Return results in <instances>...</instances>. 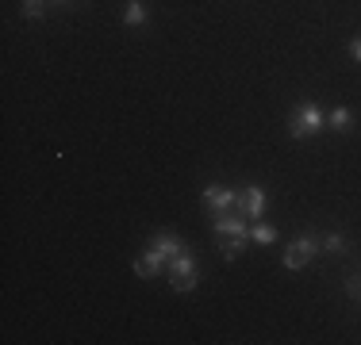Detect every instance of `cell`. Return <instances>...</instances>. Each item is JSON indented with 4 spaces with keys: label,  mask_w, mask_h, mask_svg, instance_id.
<instances>
[{
    "label": "cell",
    "mask_w": 361,
    "mask_h": 345,
    "mask_svg": "<svg viewBox=\"0 0 361 345\" xmlns=\"http://www.w3.org/2000/svg\"><path fill=\"white\" fill-rule=\"evenodd\" d=\"M288 138H312V134H319V131H326V111L319 108L315 100H304V104H296V108L288 111Z\"/></svg>",
    "instance_id": "1"
},
{
    "label": "cell",
    "mask_w": 361,
    "mask_h": 345,
    "mask_svg": "<svg viewBox=\"0 0 361 345\" xmlns=\"http://www.w3.org/2000/svg\"><path fill=\"white\" fill-rule=\"evenodd\" d=\"M319 234H312V230H307V234H296L285 246V257H281V261H285V269L288 272H300V269H307V265L315 261V253H319Z\"/></svg>",
    "instance_id": "2"
},
{
    "label": "cell",
    "mask_w": 361,
    "mask_h": 345,
    "mask_svg": "<svg viewBox=\"0 0 361 345\" xmlns=\"http://www.w3.org/2000/svg\"><path fill=\"white\" fill-rule=\"evenodd\" d=\"M169 288L173 291H192L200 284V269H196V257L192 249H180L177 257H169Z\"/></svg>",
    "instance_id": "3"
},
{
    "label": "cell",
    "mask_w": 361,
    "mask_h": 345,
    "mask_svg": "<svg viewBox=\"0 0 361 345\" xmlns=\"http://www.w3.org/2000/svg\"><path fill=\"white\" fill-rule=\"evenodd\" d=\"M238 200H243V192H235V188H223V184H208V188L200 192V203L208 207L212 215L238 211Z\"/></svg>",
    "instance_id": "4"
},
{
    "label": "cell",
    "mask_w": 361,
    "mask_h": 345,
    "mask_svg": "<svg viewBox=\"0 0 361 345\" xmlns=\"http://www.w3.org/2000/svg\"><path fill=\"white\" fill-rule=\"evenodd\" d=\"M246 215L243 211H227V215H216V219H212V230H216L219 238H250V227H246Z\"/></svg>",
    "instance_id": "5"
},
{
    "label": "cell",
    "mask_w": 361,
    "mask_h": 345,
    "mask_svg": "<svg viewBox=\"0 0 361 345\" xmlns=\"http://www.w3.org/2000/svg\"><path fill=\"white\" fill-rule=\"evenodd\" d=\"M265 207H269L265 188H262V184H246V188H243V200H238V211H243L250 222H257V219L265 215Z\"/></svg>",
    "instance_id": "6"
},
{
    "label": "cell",
    "mask_w": 361,
    "mask_h": 345,
    "mask_svg": "<svg viewBox=\"0 0 361 345\" xmlns=\"http://www.w3.org/2000/svg\"><path fill=\"white\" fill-rule=\"evenodd\" d=\"M169 269V257L161 253V249H146L142 257H135V276H142V280H154L158 272H166Z\"/></svg>",
    "instance_id": "7"
},
{
    "label": "cell",
    "mask_w": 361,
    "mask_h": 345,
    "mask_svg": "<svg viewBox=\"0 0 361 345\" xmlns=\"http://www.w3.org/2000/svg\"><path fill=\"white\" fill-rule=\"evenodd\" d=\"M146 23H150V4H146V0H127L123 27H146Z\"/></svg>",
    "instance_id": "8"
},
{
    "label": "cell",
    "mask_w": 361,
    "mask_h": 345,
    "mask_svg": "<svg viewBox=\"0 0 361 345\" xmlns=\"http://www.w3.org/2000/svg\"><path fill=\"white\" fill-rule=\"evenodd\" d=\"M150 246H154V249H161L166 257H177L180 249H185V242H180V238L173 234V230H158V234L150 238Z\"/></svg>",
    "instance_id": "9"
},
{
    "label": "cell",
    "mask_w": 361,
    "mask_h": 345,
    "mask_svg": "<svg viewBox=\"0 0 361 345\" xmlns=\"http://www.w3.org/2000/svg\"><path fill=\"white\" fill-rule=\"evenodd\" d=\"M326 127H331L334 134H346V131H354V111H350V108H334L331 115H326Z\"/></svg>",
    "instance_id": "10"
},
{
    "label": "cell",
    "mask_w": 361,
    "mask_h": 345,
    "mask_svg": "<svg viewBox=\"0 0 361 345\" xmlns=\"http://www.w3.org/2000/svg\"><path fill=\"white\" fill-rule=\"evenodd\" d=\"M246 253V238H223L219 242V257L223 261H238Z\"/></svg>",
    "instance_id": "11"
},
{
    "label": "cell",
    "mask_w": 361,
    "mask_h": 345,
    "mask_svg": "<svg viewBox=\"0 0 361 345\" xmlns=\"http://www.w3.org/2000/svg\"><path fill=\"white\" fill-rule=\"evenodd\" d=\"M250 238L257 242V246H273V242H277V227H273V222H262V219H257L254 227H250Z\"/></svg>",
    "instance_id": "12"
},
{
    "label": "cell",
    "mask_w": 361,
    "mask_h": 345,
    "mask_svg": "<svg viewBox=\"0 0 361 345\" xmlns=\"http://www.w3.org/2000/svg\"><path fill=\"white\" fill-rule=\"evenodd\" d=\"M319 246L326 249V253H346V238H342L338 230H326V234H319Z\"/></svg>",
    "instance_id": "13"
},
{
    "label": "cell",
    "mask_w": 361,
    "mask_h": 345,
    "mask_svg": "<svg viewBox=\"0 0 361 345\" xmlns=\"http://www.w3.org/2000/svg\"><path fill=\"white\" fill-rule=\"evenodd\" d=\"M20 12H23V20H42L47 0H20Z\"/></svg>",
    "instance_id": "14"
},
{
    "label": "cell",
    "mask_w": 361,
    "mask_h": 345,
    "mask_svg": "<svg viewBox=\"0 0 361 345\" xmlns=\"http://www.w3.org/2000/svg\"><path fill=\"white\" fill-rule=\"evenodd\" d=\"M346 296L354 299V303H361V272H354V276H346Z\"/></svg>",
    "instance_id": "15"
},
{
    "label": "cell",
    "mask_w": 361,
    "mask_h": 345,
    "mask_svg": "<svg viewBox=\"0 0 361 345\" xmlns=\"http://www.w3.org/2000/svg\"><path fill=\"white\" fill-rule=\"evenodd\" d=\"M350 58L361 62V34H357V39H350Z\"/></svg>",
    "instance_id": "16"
},
{
    "label": "cell",
    "mask_w": 361,
    "mask_h": 345,
    "mask_svg": "<svg viewBox=\"0 0 361 345\" xmlns=\"http://www.w3.org/2000/svg\"><path fill=\"white\" fill-rule=\"evenodd\" d=\"M50 4H73V0H50Z\"/></svg>",
    "instance_id": "17"
}]
</instances>
